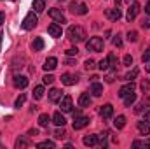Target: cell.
I'll use <instances>...</instances> for the list:
<instances>
[{"label": "cell", "instance_id": "55", "mask_svg": "<svg viewBox=\"0 0 150 149\" xmlns=\"http://www.w3.org/2000/svg\"><path fill=\"white\" fill-rule=\"evenodd\" d=\"M126 2H127V4H133V2H134V0H126Z\"/></svg>", "mask_w": 150, "mask_h": 149}, {"label": "cell", "instance_id": "9", "mask_svg": "<svg viewBox=\"0 0 150 149\" xmlns=\"http://www.w3.org/2000/svg\"><path fill=\"white\" fill-rule=\"evenodd\" d=\"M47 14H49L54 21H58V23H67V18H65V14H63L59 9H49Z\"/></svg>", "mask_w": 150, "mask_h": 149}, {"label": "cell", "instance_id": "39", "mask_svg": "<svg viewBox=\"0 0 150 149\" xmlns=\"http://www.w3.org/2000/svg\"><path fill=\"white\" fill-rule=\"evenodd\" d=\"M122 63H124L126 67H131V65H133V56H131V54H126L124 60H122Z\"/></svg>", "mask_w": 150, "mask_h": 149}, {"label": "cell", "instance_id": "47", "mask_svg": "<svg viewBox=\"0 0 150 149\" xmlns=\"http://www.w3.org/2000/svg\"><path fill=\"white\" fill-rule=\"evenodd\" d=\"M145 12L150 16V0H147V4H145Z\"/></svg>", "mask_w": 150, "mask_h": 149}, {"label": "cell", "instance_id": "54", "mask_svg": "<svg viewBox=\"0 0 150 149\" xmlns=\"http://www.w3.org/2000/svg\"><path fill=\"white\" fill-rule=\"evenodd\" d=\"M120 2H122V0H115V4H117V7H119V4H120Z\"/></svg>", "mask_w": 150, "mask_h": 149}, {"label": "cell", "instance_id": "44", "mask_svg": "<svg viewBox=\"0 0 150 149\" xmlns=\"http://www.w3.org/2000/svg\"><path fill=\"white\" fill-rule=\"evenodd\" d=\"M142 60L147 63V62H150V47L149 49H145V53H143V56H142Z\"/></svg>", "mask_w": 150, "mask_h": 149}, {"label": "cell", "instance_id": "48", "mask_svg": "<svg viewBox=\"0 0 150 149\" xmlns=\"http://www.w3.org/2000/svg\"><path fill=\"white\" fill-rule=\"evenodd\" d=\"M143 119H145V121L150 125V111H145V117H143Z\"/></svg>", "mask_w": 150, "mask_h": 149}, {"label": "cell", "instance_id": "2", "mask_svg": "<svg viewBox=\"0 0 150 149\" xmlns=\"http://www.w3.org/2000/svg\"><path fill=\"white\" fill-rule=\"evenodd\" d=\"M86 47L87 51H93V53H101L103 47H105V42L101 37H91L87 42H86Z\"/></svg>", "mask_w": 150, "mask_h": 149}, {"label": "cell", "instance_id": "34", "mask_svg": "<svg viewBox=\"0 0 150 149\" xmlns=\"http://www.w3.org/2000/svg\"><path fill=\"white\" fill-rule=\"evenodd\" d=\"M98 69L100 70H108L110 65H108V58H103L101 62H98Z\"/></svg>", "mask_w": 150, "mask_h": 149}, {"label": "cell", "instance_id": "33", "mask_svg": "<svg viewBox=\"0 0 150 149\" xmlns=\"http://www.w3.org/2000/svg\"><path fill=\"white\" fill-rule=\"evenodd\" d=\"M134 111L138 112V114H142V112L149 111V102H140V104L136 105V109H134Z\"/></svg>", "mask_w": 150, "mask_h": 149}, {"label": "cell", "instance_id": "23", "mask_svg": "<svg viewBox=\"0 0 150 149\" xmlns=\"http://www.w3.org/2000/svg\"><path fill=\"white\" fill-rule=\"evenodd\" d=\"M32 49H33V51H42V49H44V40H42V37H35L33 39V42H32Z\"/></svg>", "mask_w": 150, "mask_h": 149}, {"label": "cell", "instance_id": "45", "mask_svg": "<svg viewBox=\"0 0 150 149\" xmlns=\"http://www.w3.org/2000/svg\"><path fill=\"white\" fill-rule=\"evenodd\" d=\"M84 65H86V69H87V70L94 69V62H93V60H86V63H84Z\"/></svg>", "mask_w": 150, "mask_h": 149}, {"label": "cell", "instance_id": "42", "mask_svg": "<svg viewBox=\"0 0 150 149\" xmlns=\"http://www.w3.org/2000/svg\"><path fill=\"white\" fill-rule=\"evenodd\" d=\"M77 53H79L77 47H70V49H67V56H77Z\"/></svg>", "mask_w": 150, "mask_h": 149}, {"label": "cell", "instance_id": "17", "mask_svg": "<svg viewBox=\"0 0 150 149\" xmlns=\"http://www.w3.org/2000/svg\"><path fill=\"white\" fill-rule=\"evenodd\" d=\"M49 102H52V104H56V102H59V98L63 97L61 95V90H58V88H52V90H49Z\"/></svg>", "mask_w": 150, "mask_h": 149}, {"label": "cell", "instance_id": "15", "mask_svg": "<svg viewBox=\"0 0 150 149\" xmlns=\"http://www.w3.org/2000/svg\"><path fill=\"white\" fill-rule=\"evenodd\" d=\"M134 91V84H133V81L131 82H127V84H124L120 90H119V97L120 98H124V97H127L129 93H133Z\"/></svg>", "mask_w": 150, "mask_h": 149}, {"label": "cell", "instance_id": "46", "mask_svg": "<svg viewBox=\"0 0 150 149\" xmlns=\"http://www.w3.org/2000/svg\"><path fill=\"white\" fill-rule=\"evenodd\" d=\"M4 21H5V12H4V11H0V27L4 25Z\"/></svg>", "mask_w": 150, "mask_h": 149}, {"label": "cell", "instance_id": "4", "mask_svg": "<svg viewBox=\"0 0 150 149\" xmlns=\"http://www.w3.org/2000/svg\"><path fill=\"white\" fill-rule=\"evenodd\" d=\"M72 107H74L72 97L70 95H63L59 98V109H61V112H72Z\"/></svg>", "mask_w": 150, "mask_h": 149}, {"label": "cell", "instance_id": "32", "mask_svg": "<svg viewBox=\"0 0 150 149\" xmlns=\"http://www.w3.org/2000/svg\"><path fill=\"white\" fill-rule=\"evenodd\" d=\"M140 148H150V140H134L133 149H140Z\"/></svg>", "mask_w": 150, "mask_h": 149}, {"label": "cell", "instance_id": "22", "mask_svg": "<svg viewBox=\"0 0 150 149\" xmlns=\"http://www.w3.org/2000/svg\"><path fill=\"white\" fill-rule=\"evenodd\" d=\"M113 126H115L117 130L124 128V126H126V116H122V114H120V116H117V117L113 119Z\"/></svg>", "mask_w": 150, "mask_h": 149}, {"label": "cell", "instance_id": "28", "mask_svg": "<svg viewBox=\"0 0 150 149\" xmlns=\"http://www.w3.org/2000/svg\"><path fill=\"white\" fill-rule=\"evenodd\" d=\"M25 102H26V95H25V93H21V95L16 98L14 107H16V109H19V107H23V105H25Z\"/></svg>", "mask_w": 150, "mask_h": 149}, {"label": "cell", "instance_id": "3", "mask_svg": "<svg viewBox=\"0 0 150 149\" xmlns=\"http://www.w3.org/2000/svg\"><path fill=\"white\" fill-rule=\"evenodd\" d=\"M38 23V18L37 14L32 11V12H28L26 16H25V19H23V23H21V27H23V30H33L35 27H37Z\"/></svg>", "mask_w": 150, "mask_h": 149}, {"label": "cell", "instance_id": "51", "mask_svg": "<svg viewBox=\"0 0 150 149\" xmlns=\"http://www.w3.org/2000/svg\"><path fill=\"white\" fill-rule=\"evenodd\" d=\"M75 63V60H72V58H68V60H67V65H74Z\"/></svg>", "mask_w": 150, "mask_h": 149}, {"label": "cell", "instance_id": "53", "mask_svg": "<svg viewBox=\"0 0 150 149\" xmlns=\"http://www.w3.org/2000/svg\"><path fill=\"white\" fill-rule=\"evenodd\" d=\"M2 39H4V34L0 32V46H2Z\"/></svg>", "mask_w": 150, "mask_h": 149}, {"label": "cell", "instance_id": "29", "mask_svg": "<svg viewBox=\"0 0 150 149\" xmlns=\"http://www.w3.org/2000/svg\"><path fill=\"white\" fill-rule=\"evenodd\" d=\"M136 77H138V69H136V67H134V69H133L131 72H127V74L124 75V79H126L127 82H131V81H134Z\"/></svg>", "mask_w": 150, "mask_h": 149}, {"label": "cell", "instance_id": "1", "mask_svg": "<svg viewBox=\"0 0 150 149\" xmlns=\"http://www.w3.org/2000/svg\"><path fill=\"white\" fill-rule=\"evenodd\" d=\"M67 35L68 39L75 42V44H79V42H84L86 40V30L82 28V27H79V25H72V27H68V30H67Z\"/></svg>", "mask_w": 150, "mask_h": 149}, {"label": "cell", "instance_id": "25", "mask_svg": "<svg viewBox=\"0 0 150 149\" xmlns=\"http://www.w3.org/2000/svg\"><path fill=\"white\" fill-rule=\"evenodd\" d=\"M33 11L35 12H42L44 9H45V0H33Z\"/></svg>", "mask_w": 150, "mask_h": 149}, {"label": "cell", "instance_id": "50", "mask_svg": "<svg viewBox=\"0 0 150 149\" xmlns=\"http://www.w3.org/2000/svg\"><path fill=\"white\" fill-rule=\"evenodd\" d=\"M28 135H38V130H30Z\"/></svg>", "mask_w": 150, "mask_h": 149}, {"label": "cell", "instance_id": "19", "mask_svg": "<svg viewBox=\"0 0 150 149\" xmlns=\"http://www.w3.org/2000/svg\"><path fill=\"white\" fill-rule=\"evenodd\" d=\"M91 102H93V98H91L89 93H82V95L79 97V105H80V107H89Z\"/></svg>", "mask_w": 150, "mask_h": 149}, {"label": "cell", "instance_id": "52", "mask_svg": "<svg viewBox=\"0 0 150 149\" xmlns=\"http://www.w3.org/2000/svg\"><path fill=\"white\" fill-rule=\"evenodd\" d=\"M145 70L150 74V62H147V65H145Z\"/></svg>", "mask_w": 150, "mask_h": 149}, {"label": "cell", "instance_id": "21", "mask_svg": "<svg viewBox=\"0 0 150 149\" xmlns=\"http://www.w3.org/2000/svg\"><path fill=\"white\" fill-rule=\"evenodd\" d=\"M82 142H84V146L93 148V146H96V144H98V135H86V137L82 139Z\"/></svg>", "mask_w": 150, "mask_h": 149}, {"label": "cell", "instance_id": "12", "mask_svg": "<svg viewBox=\"0 0 150 149\" xmlns=\"http://www.w3.org/2000/svg\"><path fill=\"white\" fill-rule=\"evenodd\" d=\"M100 116L103 117V119H110L113 116V105L112 104H105V105H101V109H100Z\"/></svg>", "mask_w": 150, "mask_h": 149}, {"label": "cell", "instance_id": "20", "mask_svg": "<svg viewBox=\"0 0 150 149\" xmlns=\"http://www.w3.org/2000/svg\"><path fill=\"white\" fill-rule=\"evenodd\" d=\"M52 123H54L56 126H65V125H67V119H65V116H63L61 112H54V114H52Z\"/></svg>", "mask_w": 150, "mask_h": 149}, {"label": "cell", "instance_id": "43", "mask_svg": "<svg viewBox=\"0 0 150 149\" xmlns=\"http://www.w3.org/2000/svg\"><path fill=\"white\" fill-rule=\"evenodd\" d=\"M54 137H56V139H63V137H65V130H63V126H61V130H59V128L56 130V133H54Z\"/></svg>", "mask_w": 150, "mask_h": 149}, {"label": "cell", "instance_id": "49", "mask_svg": "<svg viewBox=\"0 0 150 149\" xmlns=\"http://www.w3.org/2000/svg\"><path fill=\"white\" fill-rule=\"evenodd\" d=\"M72 114H74V117H77V116H80V111H79V109H72Z\"/></svg>", "mask_w": 150, "mask_h": 149}, {"label": "cell", "instance_id": "10", "mask_svg": "<svg viewBox=\"0 0 150 149\" xmlns=\"http://www.w3.org/2000/svg\"><path fill=\"white\" fill-rule=\"evenodd\" d=\"M47 32H49V35H51V37H56V39L63 35L61 25H58V23H51V25L47 27Z\"/></svg>", "mask_w": 150, "mask_h": 149}, {"label": "cell", "instance_id": "13", "mask_svg": "<svg viewBox=\"0 0 150 149\" xmlns=\"http://www.w3.org/2000/svg\"><path fill=\"white\" fill-rule=\"evenodd\" d=\"M93 97H101L103 95V84L98 82V81H93L91 82V91H89Z\"/></svg>", "mask_w": 150, "mask_h": 149}, {"label": "cell", "instance_id": "14", "mask_svg": "<svg viewBox=\"0 0 150 149\" xmlns=\"http://www.w3.org/2000/svg\"><path fill=\"white\" fill-rule=\"evenodd\" d=\"M58 67V58H54V56H49L45 62H44V70L45 72H51V70H54Z\"/></svg>", "mask_w": 150, "mask_h": 149}, {"label": "cell", "instance_id": "18", "mask_svg": "<svg viewBox=\"0 0 150 149\" xmlns=\"http://www.w3.org/2000/svg\"><path fill=\"white\" fill-rule=\"evenodd\" d=\"M136 128H138V132L142 133V135H149L150 133V125L143 119V121H138L136 123Z\"/></svg>", "mask_w": 150, "mask_h": 149}, {"label": "cell", "instance_id": "31", "mask_svg": "<svg viewBox=\"0 0 150 149\" xmlns=\"http://www.w3.org/2000/svg\"><path fill=\"white\" fill-rule=\"evenodd\" d=\"M37 148H40V149H45V148L54 149V148H56V144H54L52 140H42V142H38V144H37Z\"/></svg>", "mask_w": 150, "mask_h": 149}, {"label": "cell", "instance_id": "8", "mask_svg": "<svg viewBox=\"0 0 150 149\" xmlns=\"http://www.w3.org/2000/svg\"><path fill=\"white\" fill-rule=\"evenodd\" d=\"M70 11H72L74 14L84 16V14H87V5H86V4H77V2H72V4H70Z\"/></svg>", "mask_w": 150, "mask_h": 149}, {"label": "cell", "instance_id": "41", "mask_svg": "<svg viewBox=\"0 0 150 149\" xmlns=\"http://www.w3.org/2000/svg\"><path fill=\"white\" fill-rule=\"evenodd\" d=\"M142 28H145V30H149L150 28V16L147 14V18H143V21H142Z\"/></svg>", "mask_w": 150, "mask_h": 149}, {"label": "cell", "instance_id": "38", "mask_svg": "<svg viewBox=\"0 0 150 149\" xmlns=\"http://www.w3.org/2000/svg\"><path fill=\"white\" fill-rule=\"evenodd\" d=\"M112 44L115 46V47H122V37H120V35L117 34V35H115V37L112 39Z\"/></svg>", "mask_w": 150, "mask_h": 149}, {"label": "cell", "instance_id": "35", "mask_svg": "<svg viewBox=\"0 0 150 149\" xmlns=\"http://www.w3.org/2000/svg\"><path fill=\"white\" fill-rule=\"evenodd\" d=\"M117 62H119V60L115 58V54H108V65H110V69H112V70L117 69Z\"/></svg>", "mask_w": 150, "mask_h": 149}, {"label": "cell", "instance_id": "6", "mask_svg": "<svg viewBox=\"0 0 150 149\" xmlns=\"http://www.w3.org/2000/svg\"><path fill=\"white\" fill-rule=\"evenodd\" d=\"M12 82H14V86L18 90H25L28 86V77L26 75H21V74H16L12 77Z\"/></svg>", "mask_w": 150, "mask_h": 149}, {"label": "cell", "instance_id": "30", "mask_svg": "<svg viewBox=\"0 0 150 149\" xmlns=\"http://www.w3.org/2000/svg\"><path fill=\"white\" fill-rule=\"evenodd\" d=\"M44 86H35V90H33V98L35 100H40L42 97H44Z\"/></svg>", "mask_w": 150, "mask_h": 149}, {"label": "cell", "instance_id": "5", "mask_svg": "<svg viewBox=\"0 0 150 149\" xmlns=\"http://www.w3.org/2000/svg\"><path fill=\"white\" fill-rule=\"evenodd\" d=\"M91 123V119L87 117V116H77V117H74V130H82V128H86L87 125Z\"/></svg>", "mask_w": 150, "mask_h": 149}, {"label": "cell", "instance_id": "37", "mask_svg": "<svg viewBox=\"0 0 150 149\" xmlns=\"http://www.w3.org/2000/svg\"><path fill=\"white\" fill-rule=\"evenodd\" d=\"M127 40H129V42H136V40H138V32H134V30L127 32Z\"/></svg>", "mask_w": 150, "mask_h": 149}, {"label": "cell", "instance_id": "26", "mask_svg": "<svg viewBox=\"0 0 150 149\" xmlns=\"http://www.w3.org/2000/svg\"><path fill=\"white\" fill-rule=\"evenodd\" d=\"M30 142H28V139L26 137H18L16 139V142H14V148L16 149H19V148H26Z\"/></svg>", "mask_w": 150, "mask_h": 149}, {"label": "cell", "instance_id": "27", "mask_svg": "<svg viewBox=\"0 0 150 149\" xmlns=\"http://www.w3.org/2000/svg\"><path fill=\"white\" fill-rule=\"evenodd\" d=\"M49 123H51L49 114H40V116H38V126H44V128H45Z\"/></svg>", "mask_w": 150, "mask_h": 149}, {"label": "cell", "instance_id": "16", "mask_svg": "<svg viewBox=\"0 0 150 149\" xmlns=\"http://www.w3.org/2000/svg\"><path fill=\"white\" fill-rule=\"evenodd\" d=\"M77 81H79L77 75H72V74H63L61 75V82H63L65 86H74V84H77Z\"/></svg>", "mask_w": 150, "mask_h": 149}, {"label": "cell", "instance_id": "24", "mask_svg": "<svg viewBox=\"0 0 150 149\" xmlns=\"http://www.w3.org/2000/svg\"><path fill=\"white\" fill-rule=\"evenodd\" d=\"M134 102H136V93H134V91L129 93L127 97H124V105H126V107H131Z\"/></svg>", "mask_w": 150, "mask_h": 149}, {"label": "cell", "instance_id": "7", "mask_svg": "<svg viewBox=\"0 0 150 149\" xmlns=\"http://www.w3.org/2000/svg\"><path fill=\"white\" fill-rule=\"evenodd\" d=\"M138 12H140V4H136V2H133V4H129V9H127V14H126V18H127V21L131 23L136 16H138Z\"/></svg>", "mask_w": 150, "mask_h": 149}, {"label": "cell", "instance_id": "40", "mask_svg": "<svg viewBox=\"0 0 150 149\" xmlns=\"http://www.w3.org/2000/svg\"><path fill=\"white\" fill-rule=\"evenodd\" d=\"M42 81H44V84H52V81H54V75L45 74L44 77H42Z\"/></svg>", "mask_w": 150, "mask_h": 149}, {"label": "cell", "instance_id": "11", "mask_svg": "<svg viewBox=\"0 0 150 149\" xmlns=\"http://www.w3.org/2000/svg\"><path fill=\"white\" fill-rule=\"evenodd\" d=\"M105 16H107L110 21H119L120 16H122V12H120L119 7H113V9H107V11H105Z\"/></svg>", "mask_w": 150, "mask_h": 149}, {"label": "cell", "instance_id": "36", "mask_svg": "<svg viewBox=\"0 0 150 149\" xmlns=\"http://www.w3.org/2000/svg\"><path fill=\"white\" fill-rule=\"evenodd\" d=\"M107 135H108V133H101V135H98V144H100L101 148H107V144H108V142H107Z\"/></svg>", "mask_w": 150, "mask_h": 149}]
</instances>
